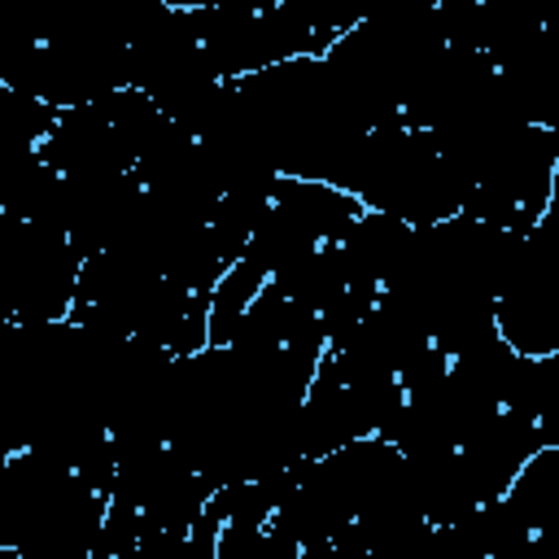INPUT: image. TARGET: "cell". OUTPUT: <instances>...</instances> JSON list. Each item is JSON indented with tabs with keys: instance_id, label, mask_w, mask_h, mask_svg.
Here are the masks:
<instances>
[{
	"instance_id": "4",
	"label": "cell",
	"mask_w": 559,
	"mask_h": 559,
	"mask_svg": "<svg viewBox=\"0 0 559 559\" xmlns=\"http://www.w3.org/2000/svg\"><path fill=\"white\" fill-rule=\"evenodd\" d=\"M183 533L148 524L140 511L109 498L100 533L92 542V559H183Z\"/></svg>"
},
{
	"instance_id": "3",
	"label": "cell",
	"mask_w": 559,
	"mask_h": 559,
	"mask_svg": "<svg viewBox=\"0 0 559 559\" xmlns=\"http://www.w3.org/2000/svg\"><path fill=\"white\" fill-rule=\"evenodd\" d=\"M83 253L52 223L0 214V319L13 328L61 323L74 301Z\"/></svg>"
},
{
	"instance_id": "2",
	"label": "cell",
	"mask_w": 559,
	"mask_h": 559,
	"mask_svg": "<svg viewBox=\"0 0 559 559\" xmlns=\"http://www.w3.org/2000/svg\"><path fill=\"white\" fill-rule=\"evenodd\" d=\"M205 70L218 83L249 79L280 61L323 57L358 17L310 4H179Z\"/></svg>"
},
{
	"instance_id": "1",
	"label": "cell",
	"mask_w": 559,
	"mask_h": 559,
	"mask_svg": "<svg viewBox=\"0 0 559 559\" xmlns=\"http://www.w3.org/2000/svg\"><path fill=\"white\" fill-rule=\"evenodd\" d=\"M144 4L17 9L0 4V87L57 114L131 87V31Z\"/></svg>"
}]
</instances>
